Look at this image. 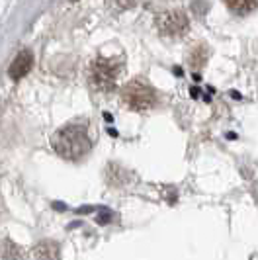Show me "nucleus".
I'll list each match as a JSON object with an SVG mask.
<instances>
[{"mask_svg": "<svg viewBox=\"0 0 258 260\" xmlns=\"http://www.w3.org/2000/svg\"><path fill=\"white\" fill-rule=\"evenodd\" d=\"M51 145L55 153L67 160H80L90 153L92 139L88 137L86 125L73 123V125H67L64 129L57 131L53 135Z\"/></svg>", "mask_w": 258, "mask_h": 260, "instance_id": "nucleus-1", "label": "nucleus"}, {"mask_svg": "<svg viewBox=\"0 0 258 260\" xmlns=\"http://www.w3.org/2000/svg\"><path fill=\"white\" fill-rule=\"evenodd\" d=\"M121 98L131 110H137V112L139 110H149L156 102L155 88L143 78H133L131 82H127L123 92H121Z\"/></svg>", "mask_w": 258, "mask_h": 260, "instance_id": "nucleus-2", "label": "nucleus"}, {"mask_svg": "<svg viewBox=\"0 0 258 260\" xmlns=\"http://www.w3.org/2000/svg\"><path fill=\"white\" fill-rule=\"evenodd\" d=\"M119 75V63L114 59H96L90 67V77L96 88L100 90H112L117 82Z\"/></svg>", "mask_w": 258, "mask_h": 260, "instance_id": "nucleus-3", "label": "nucleus"}, {"mask_svg": "<svg viewBox=\"0 0 258 260\" xmlns=\"http://www.w3.org/2000/svg\"><path fill=\"white\" fill-rule=\"evenodd\" d=\"M158 26L165 34L170 36H180L188 29V18L184 16V12H167L163 14V18L158 20Z\"/></svg>", "mask_w": 258, "mask_h": 260, "instance_id": "nucleus-4", "label": "nucleus"}, {"mask_svg": "<svg viewBox=\"0 0 258 260\" xmlns=\"http://www.w3.org/2000/svg\"><path fill=\"white\" fill-rule=\"evenodd\" d=\"M34 65V55L24 49V51L18 53V57L12 61V65L8 69V75L12 80H20V78H24L29 73V69Z\"/></svg>", "mask_w": 258, "mask_h": 260, "instance_id": "nucleus-5", "label": "nucleus"}, {"mask_svg": "<svg viewBox=\"0 0 258 260\" xmlns=\"http://www.w3.org/2000/svg\"><path fill=\"white\" fill-rule=\"evenodd\" d=\"M225 4L237 14H248L258 8V0H225Z\"/></svg>", "mask_w": 258, "mask_h": 260, "instance_id": "nucleus-6", "label": "nucleus"}, {"mask_svg": "<svg viewBox=\"0 0 258 260\" xmlns=\"http://www.w3.org/2000/svg\"><path fill=\"white\" fill-rule=\"evenodd\" d=\"M36 256L38 258H59V248L55 243H41L36 248Z\"/></svg>", "mask_w": 258, "mask_h": 260, "instance_id": "nucleus-7", "label": "nucleus"}]
</instances>
